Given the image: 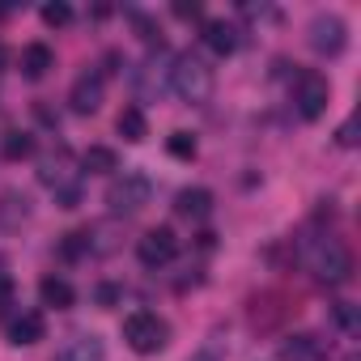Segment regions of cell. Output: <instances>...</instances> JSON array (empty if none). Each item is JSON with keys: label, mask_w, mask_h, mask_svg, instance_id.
<instances>
[{"label": "cell", "mask_w": 361, "mask_h": 361, "mask_svg": "<svg viewBox=\"0 0 361 361\" xmlns=\"http://www.w3.org/2000/svg\"><path fill=\"white\" fill-rule=\"evenodd\" d=\"M56 361H106V348H102L98 336H77V340H68L60 348Z\"/></svg>", "instance_id": "15"}, {"label": "cell", "mask_w": 361, "mask_h": 361, "mask_svg": "<svg viewBox=\"0 0 361 361\" xmlns=\"http://www.w3.org/2000/svg\"><path fill=\"white\" fill-rule=\"evenodd\" d=\"M166 149H170V157H178V161H192V157H196V136L174 132V136L166 140Z\"/></svg>", "instance_id": "20"}, {"label": "cell", "mask_w": 361, "mask_h": 361, "mask_svg": "<svg viewBox=\"0 0 361 361\" xmlns=\"http://www.w3.org/2000/svg\"><path fill=\"white\" fill-rule=\"evenodd\" d=\"M30 217V200L22 192H5L0 196V230H18Z\"/></svg>", "instance_id": "16"}, {"label": "cell", "mask_w": 361, "mask_h": 361, "mask_svg": "<svg viewBox=\"0 0 361 361\" xmlns=\"http://www.w3.org/2000/svg\"><path fill=\"white\" fill-rule=\"evenodd\" d=\"M306 264H310V272H314L323 285H344V281L353 276V255H348V247H344L340 238H331V234H323V238H314V243L306 247Z\"/></svg>", "instance_id": "2"}, {"label": "cell", "mask_w": 361, "mask_h": 361, "mask_svg": "<svg viewBox=\"0 0 361 361\" xmlns=\"http://www.w3.org/2000/svg\"><path fill=\"white\" fill-rule=\"evenodd\" d=\"M336 319H340V327H344V331H357V310H353L348 302H340V306H336Z\"/></svg>", "instance_id": "22"}, {"label": "cell", "mask_w": 361, "mask_h": 361, "mask_svg": "<svg viewBox=\"0 0 361 361\" xmlns=\"http://www.w3.org/2000/svg\"><path fill=\"white\" fill-rule=\"evenodd\" d=\"M123 340H128L132 353L149 357V353H161V348H166L170 327H166V319H157L153 310H136V314L123 319Z\"/></svg>", "instance_id": "3"}, {"label": "cell", "mask_w": 361, "mask_h": 361, "mask_svg": "<svg viewBox=\"0 0 361 361\" xmlns=\"http://www.w3.org/2000/svg\"><path fill=\"white\" fill-rule=\"evenodd\" d=\"M174 213L188 217V221H204L213 213V192L209 188H183L174 196Z\"/></svg>", "instance_id": "10"}, {"label": "cell", "mask_w": 361, "mask_h": 361, "mask_svg": "<svg viewBox=\"0 0 361 361\" xmlns=\"http://www.w3.org/2000/svg\"><path fill=\"white\" fill-rule=\"evenodd\" d=\"M170 90L183 98V102L200 106V102H209V94H213V68H209L200 56H192V51L174 56V64H170Z\"/></svg>", "instance_id": "1"}, {"label": "cell", "mask_w": 361, "mask_h": 361, "mask_svg": "<svg viewBox=\"0 0 361 361\" xmlns=\"http://www.w3.org/2000/svg\"><path fill=\"white\" fill-rule=\"evenodd\" d=\"M81 170H90V174H115V170H119V157H115V149H106V145H90V149L81 153Z\"/></svg>", "instance_id": "18"}, {"label": "cell", "mask_w": 361, "mask_h": 361, "mask_svg": "<svg viewBox=\"0 0 361 361\" xmlns=\"http://www.w3.org/2000/svg\"><path fill=\"white\" fill-rule=\"evenodd\" d=\"M51 68H56V51H51L47 43H30V47L22 51V73H26L30 81H43Z\"/></svg>", "instance_id": "13"}, {"label": "cell", "mask_w": 361, "mask_h": 361, "mask_svg": "<svg viewBox=\"0 0 361 361\" xmlns=\"http://www.w3.org/2000/svg\"><path fill=\"white\" fill-rule=\"evenodd\" d=\"M174 255H178V238H174L170 226H153V230H145V234L136 238V259H140L145 268H161V264H170Z\"/></svg>", "instance_id": "5"}, {"label": "cell", "mask_w": 361, "mask_h": 361, "mask_svg": "<svg viewBox=\"0 0 361 361\" xmlns=\"http://www.w3.org/2000/svg\"><path fill=\"white\" fill-rule=\"evenodd\" d=\"M43 22L60 30V26H68V22H73V9L64 5V0H56V5H43Z\"/></svg>", "instance_id": "21"}, {"label": "cell", "mask_w": 361, "mask_h": 361, "mask_svg": "<svg viewBox=\"0 0 361 361\" xmlns=\"http://www.w3.org/2000/svg\"><path fill=\"white\" fill-rule=\"evenodd\" d=\"M9 306H13V281H9V276H0V319L9 314Z\"/></svg>", "instance_id": "23"}, {"label": "cell", "mask_w": 361, "mask_h": 361, "mask_svg": "<svg viewBox=\"0 0 361 361\" xmlns=\"http://www.w3.org/2000/svg\"><path fill=\"white\" fill-rule=\"evenodd\" d=\"M0 153H5V161H22V157L35 153V136L30 132H9L5 145H0Z\"/></svg>", "instance_id": "19"}, {"label": "cell", "mask_w": 361, "mask_h": 361, "mask_svg": "<svg viewBox=\"0 0 361 361\" xmlns=\"http://www.w3.org/2000/svg\"><path fill=\"white\" fill-rule=\"evenodd\" d=\"M306 39H310V47H314L319 56H340L344 43H348V26H344L336 13H319V18L310 22Z\"/></svg>", "instance_id": "7"}, {"label": "cell", "mask_w": 361, "mask_h": 361, "mask_svg": "<svg viewBox=\"0 0 361 361\" xmlns=\"http://www.w3.org/2000/svg\"><path fill=\"white\" fill-rule=\"evenodd\" d=\"M204 47L226 60V56L238 51V30H234L230 22H204Z\"/></svg>", "instance_id": "12"}, {"label": "cell", "mask_w": 361, "mask_h": 361, "mask_svg": "<svg viewBox=\"0 0 361 361\" xmlns=\"http://www.w3.org/2000/svg\"><path fill=\"white\" fill-rule=\"evenodd\" d=\"M281 361H327V344H323L319 336H310V331L289 336V340L281 344Z\"/></svg>", "instance_id": "11"}, {"label": "cell", "mask_w": 361, "mask_h": 361, "mask_svg": "<svg viewBox=\"0 0 361 361\" xmlns=\"http://www.w3.org/2000/svg\"><path fill=\"white\" fill-rule=\"evenodd\" d=\"M115 298H119V289H115V285H102V289H98V302H115Z\"/></svg>", "instance_id": "25"}, {"label": "cell", "mask_w": 361, "mask_h": 361, "mask_svg": "<svg viewBox=\"0 0 361 361\" xmlns=\"http://www.w3.org/2000/svg\"><path fill=\"white\" fill-rule=\"evenodd\" d=\"M5 331H9V344H39L47 336V319L43 310H18Z\"/></svg>", "instance_id": "9"}, {"label": "cell", "mask_w": 361, "mask_h": 361, "mask_svg": "<svg viewBox=\"0 0 361 361\" xmlns=\"http://www.w3.org/2000/svg\"><path fill=\"white\" fill-rule=\"evenodd\" d=\"M174 18L192 22V18H200V5H196V0H192V5H188V0H178V5H174Z\"/></svg>", "instance_id": "24"}, {"label": "cell", "mask_w": 361, "mask_h": 361, "mask_svg": "<svg viewBox=\"0 0 361 361\" xmlns=\"http://www.w3.org/2000/svg\"><path fill=\"white\" fill-rule=\"evenodd\" d=\"M102 90H106L102 73H81V77L73 81V90H68V106H73L77 115H94V111L102 106Z\"/></svg>", "instance_id": "8"}, {"label": "cell", "mask_w": 361, "mask_h": 361, "mask_svg": "<svg viewBox=\"0 0 361 361\" xmlns=\"http://www.w3.org/2000/svg\"><path fill=\"white\" fill-rule=\"evenodd\" d=\"M115 128H119V136H123V140H132V145H140V140L149 136V119H145V111H140V106H123V111H119V119H115Z\"/></svg>", "instance_id": "17"}, {"label": "cell", "mask_w": 361, "mask_h": 361, "mask_svg": "<svg viewBox=\"0 0 361 361\" xmlns=\"http://www.w3.org/2000/svg\"><path fill=\"white\" fill-rule=\"evenodd\" d=\"M0 68H9V47L0 43Z\"/></svg>", "instance_id": "26"}, {"label": "cell", "mask_w": 361, "mask_h": 361, "mask_svg": "<svg viewBox=\"0 0 361 361\" xmlns=\"http://www.w3.org/2000/svg\"><path fill=\"white\" fill-rule=\"evenodd\" d=\"M327 98H331L327 77H319V73H302V77H298V85H293V106H298V115H302L306 123L327 111Z\"/></svg>", "instance_id": "6"}, {"label": "cell", "mask_w": 361, "mask_h": 361, "mask_svg": "<svg viewBox=\"0 0 361 361\" xmlns=\"http://www.w3.org/2000/svg\"><path fill=\"white\" fill-rule=\"evenodd\" d=\"M149 196H153V183H149V174H140V170H123L115 183L106 188L111 213H140L149 204Z\"/></svg>", "instance_id": "4"}, {"label": "cell", "mask_w": 361, "mask_h": 361, "mask_svg": "<svg viewBox=\"0 0 361 361\" xmlns=\"http://www.w3.org/2000/svg\"><path fill=\"white\" fill-rule=\"evenodd\" d=\"M39 298H43V306H51V310H68V306L77 302V289H73L64 276H43V281H39Z\"/></svg>", "instance_id": "14"}]
</instances>
